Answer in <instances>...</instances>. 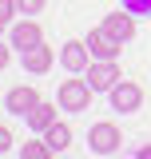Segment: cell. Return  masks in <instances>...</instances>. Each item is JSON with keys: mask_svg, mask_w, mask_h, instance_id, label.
I'll list each match as a JSON object with an SVG mask.
<instances>
[{"mask_svg": "<svg viewBox=\"0 0 151 159\" xmlns=\"http://www.w3.org/2000/svg\"><path fill=\"white\" fill-rule=\"evenodd\" d=\"M12 48H20V52H28V48H36V44H44V28H40L36 20H16L12 24Z\"/></svg>", "mask_w": 151, "mask_h": 159, "instance_id": "8", "label": "cell"}, {"mask_svg": "<svg viewBox=\"0 0 151 159\" xmlns=\"http://www.w3.org/2000/svg\"><path fill=\"white\" fill-rule=\"evenodd\" d=\"M103 28H108L115 40H123V44H127V40L135 36V16L127 12V8H123V12H112V16L103 20Z\"/></svg>", "mask_w": 151, "mask_h": 159, "instance_id": "11", "label": "cell"}, {"mask_svg": "<svg viewBox=\"0 0 151 159\" xmlns=\"http://www.w3.org/2000/svg\"><path fill=\"white\" fill-rule=\"evenodd\" d=\"M16 8L24 12V16H36L40 8H44V0H16Z\"/></svg>", "mask_w": 151, "mask_h": 159, "instance_id": "15", "label": "cell"}, {"mask_svg": "<svg viewBox=\"0 0 151 159\" xmlns=\"http://www.w3.org/2000/svg\"><path fill=\"white\" fill-rule=\"evenodd\" d=\"M88 64H92L88 40H64V44H60V68H64V72L80 76V72H88Z\"/></svg>", "mask_w": 151, "mask_h": 159, "instance_id": "4", "label": "cell"}, {"mask_svg": "<svg viewBox=\"0 0 151 159\" xmlns=\"http://www.w3.org/2000/svg\"><path fill=\"white\" fill-rule=\"evenodd\" d=\"M84 76H88V84H92V92H112L115 84L123 80V72H119L115 60H92Z\"/></svg>", "mask_w": 151, "mask_h": 159, "instance_id": "3", "label": "cell"}, {"mask_svg": "<svg viewBox=\"0 0 151 159\" xmlns=\"http://www.w3.org/2000/svg\"><path fill=\"white\" fill-rule=\"evenodd\" d=\"M88 52H92V60H119L123 40H115L108 28H92L88 32Z\"/></svg>", "mask_w": 151, "mask_h": 159, "instance_id": "6", "label": "cell"}, {"mask_svg": "<svg viewBox=\"0 0 151 159\" xmlns=\"http://www.w3.org/2000/svg\"><path fill=\"white\" fill-rule=\"evenodd\" d=\"M56 111H60V103H48V99H40V103H36V107H32L24 119H28V127H32V131H40V135H44V131L56 123Z\"/></svg>", "mask_w": 151, "mask_h": 159, "instance_id": "10", "label": "cell"}, {"mask_svg": "<svg viewBox=\"0 0 151 159\" xmlns=\"http://www.w3.org/2000/svg\"><path fill=\"white\" fill-rule=\"evenodd\" d=\"M139 159H151V147H143V151H139Z\"/></svg>", "mask_w": 151, "mask_h": 159, "instance_id": "19", "label": "cell"}, {"mask_svg": "<svg viewBox=\"0 0 151 159\" xmlns=\"http://www.w3.org/2000/svg\"><path fill=\"white\" fill-rule=\"evenodd\" d=\"M52 64H56V52H52L48 44H36V48H28V52H24V72H32V76L52 72Z\"/></svg>", "mask_w": 151, "mask_h": 159, "instance_id": "9", "label": "cell"}, {"mask_svg": "<svg viewBox=\"0 0 151 159\" xmlns=\"http://www.w3.org/2000/svg\"><path fill=\"white\" fill-rule=\"evenodd\" d=\"M16 12H20V8H16V0H0V20H4V24L16 16Z\"/></svg>", "mask_w": 151, "mask_h": 159, "instance_id": "16", "label": "cell"}, {"mask_svg": "<svg viewBox=\"0 0 151 159\" xmlns=\"http://www.w3.org/2000/svg\"><path fill=\"white\" fill-rule=\"evenodd\" d=\"M60 111H88L92 107V84L88 80H64L56 92Z\"/></svg>", "mask_w": 151, "mask_h": 159, "instance_id": "1", "label": "cell"}, {"mask_svg": "<svg viewBox=\"0 0 151 159\" xmlns=\"http://www.w3.org/2000/svg\"><path fill=\"white\" fill-rule=\"evenodd\" d=\"M119 127H115L112 119H103V123H92V131H88V147H92V155H115L119 151Z\"/></svg>", "mask_w": 151, "mask_h": 159, "instance_id": "2", "label": "cell"}, {"mask_svg": "<svg viewBox=\"0 0 151 159\" xmlns=\"http://www.w3.org/2000/svg\"><path fill=\"white\" fill-rule=\"evenodd\" d=\"M123 8L131 16H151V0H123Z\"/></svg>", "mask_w": 151, "mask_h": 159, "instance_id": "14", "label": "cell"}, {"mask_svg": "<svg viewBox=\"0 0 151 159\" xmlns=\"http://www.w3.org/2000/svg\"><path fill=\"white\" fill-rule=\"evenodd\" d=\"M12 64V44H0V72Z\"/></svg>", "mask_w": 151, "mask_h": 159, "instance_id": "18", "label": "cell"}, {"mask_svg": "<svg viewBox=\"0 0 151 159\" xmlns=\"http://www.w3.org/2000/svg\"><path fill=\"white\" fill-rule=\"evenodd\" d=\"M52 155V147L44 143V139H32V143H20V159H48Z\"/></svg>", "mask_w": 151, "mask_h": 159, "instance_id": "13", "label": "cell"}, {"mask_svg": "<svg viewBox=\"0 0 151 159\" xmlns=\"http://www.w3.org/2000/svg\"><path fill=\"white\" fill-rule=\"evenodd\" d=\"M44 143L52 147V155H60V151H68V143H72V127L56 119V123H52V127L44 131Z\"/></svg>", "mask_w": 151, "mask_h": 159, "instance_id": "12", "label": "cell"}, {"mask_svg": "<svg viewBox=\"0 0 151 159\" xmlns=\"http://www.w3.org/2000/svg\"><path fill=\"white\" fill-rule=\"evenodd\" d=\"M108 96H112V111H123V116H127V111H139V103H143V88H139L135 80H119Z\"/></svg>", "mask_w": 151, "mask_h": 159, "instance_id": "5", "label": "cell"}, {"mask_svg": "<svg viewBox=\"0 0 151 159\" xmlns=\"http://www.w3.org/2000/svg\"><path fill=\"white\" fill-rule=\"evenodd\" d=\"M4 151H12V131L0 123V155H4Z\"/></svg>", "mask_w": 151, "mask_h": 159, "instance_id": "17", "label": "cell"}, {"mask_svg": "<svg viewBox=\"0 0 151 159\" xmlns=\"http://www.w3.org/2000/svg\"><path fill=\"white\" fill-rule=\"evenodd\" d=\"M36 103H40V92L32 88V84H20V88H12V92L4 96V107H8L12 116H28Z\"/></svg>", "mask_w": 151, "mask_h": 159, "instance_id": "7", "label": "cell"}, {"mask_svg": "<svg viewBox=\"0 0 151 159\" xmlns=\"http://www.w3.org/2000/svg\"><path fill=\"white\" fill-rule=\"evenodd\" d=\"M0 32H4V20H0Z\"/></svg>", "mask_w": 151, "mask_h": 159, "instance_id": "20", "label": "cell"}]
</instances>
